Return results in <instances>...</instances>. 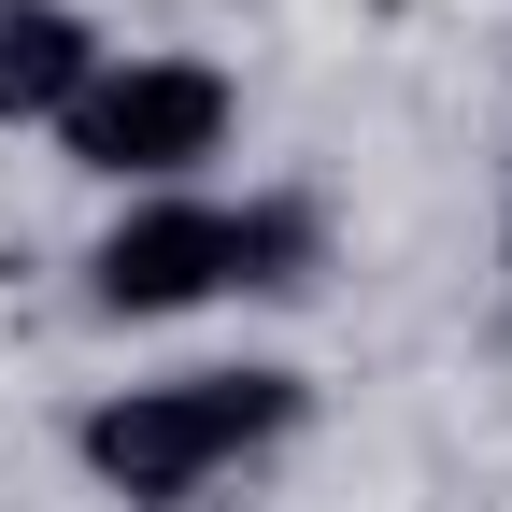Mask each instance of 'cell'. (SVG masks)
Segmentation results:
<instances>
[{
    "label": "cell",
    "mask_w": 512,
    "mask_h": 512,
    "mask_svg": "<svg viewBox=\"0 0 512 512\" xmlns=\"http://www.w3.org/2000/svg\"><path fill=\"white\" fill-rule=\"evenodd\" d=\"M299 370H171V384H114L72 427V456L128 512H200L228 470H256L271 441H299Z\"/></svg>",
    "instance_id": "6da1fadb"
},
{
    "label": "cell",
    "mask_w": 512,
    "mask_h": 512,
    "mask_svg": "<svg viewBox=\"0 0 512 512\" xmlns=\"http://www.w3.org/2000/svg\"><path fill=\"white\" fill-rule=\"evenodd\" d=\"M313 228L299 200H214V185H171V200H128L100 242H86V299L100 313H200L228 285H313Z\"/></svg>",
    "instance_id": "7a4b0ae2"
},
{
    "label": "cell",
    "mask_w": 512,
    "mask_h": 512,
    "mask_svg": "<svg viewBox=\"0 0 512 512\" xmlns=\"http://www.w3.org/2000/svg\"><path fill=\"white\" fill-rule=\"evenodd\" d=\"M228 128H242V86L214 57H100V86L57 114V143H72V171L128 185V200H171L228 157Z\"/></svg>",
    "instance_id": "3957f363"
},
{
    "label": "cell",
    "mask_w": 512,
    "mask_h": 512,
    "mask_svg": "<svg viewBox=\"0 0 512 512\" xmlns=\"http://www.w3.org/2000/svg\"><path fill=\"white\" fill-rule=\"evenodd\" d=\"M100 86V29L72 0H0V128H57Z\"/></svg>",
    "instance_id": "277c9868"
},
{
    "label": "cell",
    "mask_w": 512,
    "mask_h": 512,
    "mask_svg": "<svg viewBox=\"0 0 512 512\" xmlns=\"http://www.w3.org/2000/svg\"><path fill=\"white\" fill-rule=\"evenodd\" d=\"M498 256H512V228H498Z\"/></svg>",
    "instance_id": "5b68a950"
}]
</instances>
